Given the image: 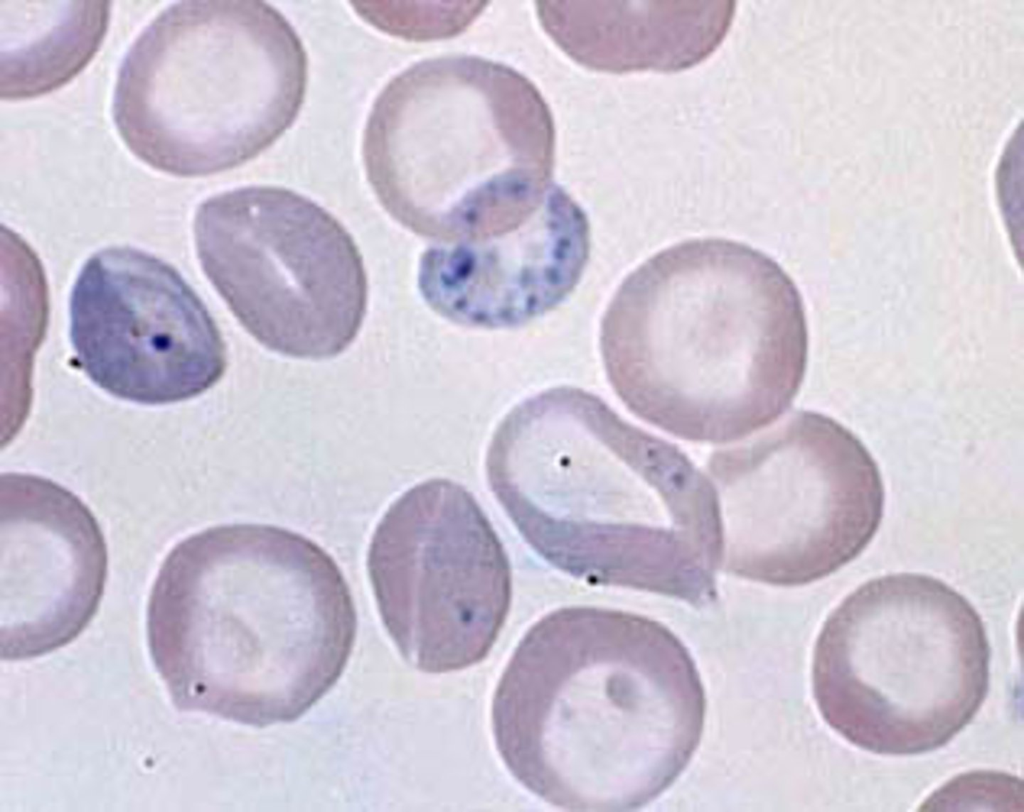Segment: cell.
<instances>
[{"label":"cell","mask_w":1024,"mask_h":812,"mask_svg":"<svg viewBox=\"0 0 1024 812\" xmlns=\"http://www.w3.org/2000/svg\"><path fill=\"white\" fill-rule=\"evenodd\" d=\"M705 707L693 660L665 626L567 607L516 647L494 693L492 728L508 770L546 802L629 811L686 768Z\"/></svg>","instance_id":"obj_1"},{"label":"cell","mask_w":1024,"mask_h":812,"mask_svg":"<svg viewBox=\"0 0 1024 812\" xmlns=\"http://www.w3.org/2000/svg\"><path fill=\"white\" fill-rule=\"evenodd\" d=\"M611 387L642 420L682 439L726 443L771 424L805 376L801 294L743 242L696 238L649 257L601 320Z\"/></svg>","instance_id":"obj_2"},{"label":"cell","mask_w":1024,"mask_h":812,"mask_svg":"<svg viewBox=\"0 0 1024 812\" xmlns=\"http://www.w3.org/2000/svg\"><path fill=\"white\" fill-rule=\"evenodd\" d=\"M356 625L331 556L261 524L179 542L148 606L152 653L175 701L257 727L299 718L333 687Z\"/></svg>","instance_id":"obj_3"},{"label":"cell","mask_w":1024,"mask_h":812,"mask_svg":"<svg viewBox=\"0 0 1024 812\" xmlns=\"http://www.w3.org/2000/svg\"><path fill=\"white\" fill-rule=\"evenodd\" d=\"M555 129L536 86L470 55L419 62L374 102L363 139L368 181L386 211L439 243L502 234L551 183Z\"/></svg>","instance_id":"obj_4"},{"label":"cell","mask_w":1024,"mask_h":812,"mask_svg":"<svg viewBox=\"0 0 1024 812\" xmlns=\"http://www.w3.org/2000/svg\"><path fill=\"white\" fill-rule=\"evenodd\" d=\"M307 55L271 5L179 1L136 38L112 102L129 150L154 169L198 177L237 167L298 116Z\"/></svg>","instance_id":"obj_5"},{"label":"cell","mask_w":1024,"mask_h":812,"mask_svg":"<svg viewBox=\"0 0 1024 812\" xmlns=\"http://www.w3.org/2000/svg\"><path fill=\"white\" fill-rule=\"evenodd\" d=\"M990 650L975 608L945 582L897 573L860 585L818 636L813 692L824 720L878 754L937 749L974 717Z\"/></svg>","instance_id":"obj_6"},{"label":"cell","mask_w":1024,"mask_h":812,"mask_svg":"<svg viewBox=\"0 0 1024 812\" xmlns=\"http://www.w3.org/2000/svg\"><path fill=\"white\" fill-rule=\"evenodd\" d=\"M706 476L720 525V569L779 586L820 580L858 557L879 529L884 485L863 442L802 411L715 452Z\"/></svg>","instance_id":"obj_7"},{"label":"cell","mask_w":1024,"mask_h":812,"mask_svg":"<svg viewBox=\"0 0 1024 812\" xmlns=\"http://www.w3.org/2000/svg\"><path fill=\"white\" fill-rule=\"evenodd\" d=\"M194 237L204 273L266 348L324 359L356 338L367 307L363 259L314 201L275 186L226 191L199 205Z\"/></svg>","instance_id":"obj_8"},{"label":"cell","mask_w":1024,"mask_h":812,"mask_svg":"<svg viewBox=\"0 0 1024 812\" xmlns=\"http://www.w3.org/2000/svg\"><path fill=\"white\" fill-rule=\"evenodd\" d=\"M642 430L597 395L572 386L535 394L495 430L486 456L495 497L522 537L554 567L609 585L642 525L622 511L624 478Z\"/></svg>","instance_id":"obj_9"},{"label":"cell","mask_w":1024,"mask_h":812,"mask_svg":"<svg viewBox=\"0 0 1024 812\" xmlns=\"http://www.w3.org/2000/svg\"><path fill=\"white\" fill-rule=\"evenodd\" d=\"M367 568L383 624L413 667L446 673L487 656L509 611L511 571L461 485L430 479L395 500L373 533Z\"/></svg>","instance_id":"obj_10"},{"label":"cell","mask_w":1024,"mask_h":812,"mask_svg":"<svg viewBox=\"0 0 1024 812\" xmlns=\"http://www.w3.org/2000/svg\"><path fill=\"white\" fill-rule=\"evenodd\" d=\"M69 315L80 368L118 399L184 401L225 372V344L202 300L175 268L142 250L93 254L74 283Z\"/></svg>","instance_id":"obj_11"},{"label":"cell","mask_w":1024,"mask_h":812,"mask_svg":"<svg viewBox=\"0 0 1024 812\" xmlns=\"http://www.w3.org/2000/svg\"><path fill=\"white\" fill-rule=\"evenodd\" d=\"M590 244L586 213L552 183L538 209L517 227L428 248L420 259L419 290L434 312L455 324L522 326L574 290Z\"/></svg>","instance_id":"obj_12"},{"label":"cell","mask_w":1024,"mask_h":812,"mask_svg":"<svg viewBox=\"0 0 1024 812\" xmlns=\"http://www.w3.org/2000/svg\"><path fill=\"white\" fill-rule=\"evenodd\" d=\"M1 608L9 623L45 631V649L90 620L107 575V548L90 509L45 477L3 473Z\"/></svg>","instance_id":"obj_13"},{"label":"cell","mask_w":1024,"mask_h":812,"mask_svg":"<svg viewBox=\"0 0 1024 812\" xmlns=\"http://www.w3.org/2000/svg\"><path fill=\"white\" fill-rule=\"evenodd\" d=\"M545 32L575 62L626 73L679 71L723 41L732 1H538Z\"/></svg>","instance_id":"obj_14"},{"label":"cell","mask_w":1024,"mask_h":812,"mask_svg":"<svg viewBox=\"0 0 1024 812\" xmlns=\"http://www.w3.org/2000/svg\"><path fill=\"white\" fill-rule=\"evenodd\" d=\"M109 4L1 1V98L44 95L79 74L104 40Z\"/></svg>","instance_id":"obj_15"},{"label":"cell","mask_w":1024,"mask_h":812,"mask_svg":"<svg viewBox=\"0 0 1024 812\" xmlns=\"http://www.w3.org/2000/svg\"><path fill=\"white\" fill-rule=\"evenodd\" d=\"M486 1H357L363 19L382 31L409 40H434L463 32L481 14Z\"/></svg>","instance_id":"obj_16"},{"label":"cell","mask_w":1024,"mask_h":812,"mask_svg":"<svg viewBox=\"0 0 1024 812\" xmlns=\"http://www.w3.org/2000/svg\"><path fill=\"white\" fill-rule=\"evenodd\" d=\"M1023 783L1016 776L975 771L959 775L936 790L921 810H1023Z\"/></svg>","instance_id":"obj_17"}]
</instances>
